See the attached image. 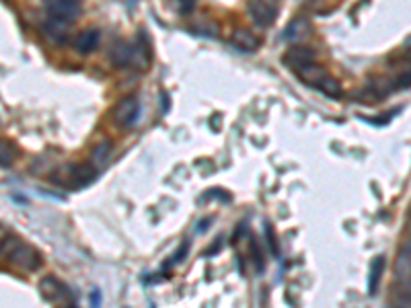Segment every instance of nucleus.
Returning <instances> with one entry per match:
<instances>
[{
    "label": "nucleus",
    "mask_w": 411,
    "mask_h": 308,
    "mask_svg": "<svg viewBox=\"0 0 411 308\" xmlns=\"http://www.w3.org/2000/svg\"><path fill=\"white\" fill-rule=\"evenodd\" d=\"M39 294L46 302L50 304H60V307H77V298L74 294L70 292V288L60 281L58 278H44L39 281Z\"/></svg>",
    "instance_id": "obj_1"
},
{
    "label": "nucleus",
    "mask_w": 411,
    "mask_h": 308,
    "mask_svg": "<svg viewBox=\"0 0 411 308\" xmlns=\"http://www.w3.org/2000/svg\"><path fill=\"white\" fill-rule=\"evenodd\" d=\"M8 259L15 267L23 269V272H37L44 263V257L37 249H33L31 245H23L13 241V249L8 251Z\"/></svg>",
    "instance_id": "obj_2"
},
{
    "label": "nucleus",
    "mask_w": 411,
    "mask_h": 308,
    "mask_svg": "<svg viewBox=\"0 0 411 308\" xmlns=\"http://www.w3.org/2000/svg\"><path fill=\"white\" fill-rule=\"evenodd\" d=\"M249 17L257 27H270L278 19V4L274 0H251L249 2Z\"/></svg>",
    "instance_id": "obj_3"
},
{
    "label": "nucleus",
    "mask_w": 411,
    "mask_h": 308,
    "mask_svg": "<svg viewBox=\"0 0 411 308\" xmlns=\"http://www.w3.org/2000/svg\"><path fill=\"white\" fill-rule=\"evenodd\" d=\"M138 113H140V103L134 95L124 97L115 109H113V121L117 123V128H132L136 123Z\"/></svg>",
    "instance_id": "obj_4"
},
{
    "label": "nucleus",
    "mask_w": 411,
    "mask_h": 308,
    "mask_svg": "<svg viewBox=\"0 0 411 308\" xmlns=\"http://www.w3.org/2000/svg\"><path fill=\"white\" fill-rule=\"evenodd\" d=\"M46 8L50 17L70 21V23L77 21L81 15V2H72V0H46Z\"/></svg>",
    "instance_id": "obj_5"
},
{
    "label": "nucleus",
    "mask_w": 411,
    "mask_h": 308,
    "mask_svg": "<svg viewBox=\"0 0 411 308\" xmlns=\"http://www.w3.org/2000/svg\"><path fill=\"white\" fill-rule=\"evenodd\" d=\"M44 33L46 37L56 43V46H64L70 35H72V27H70V21H62V19H54L50 17L46 23H44Z\"/></svg>",
    "instance_id": "obj_6"
},
{
    "label": "nucleus",
    "mask_w": 411,
    "mask_h": 308,
    "mask_svg": "<svg viewBox=\"0 0 411 308\" xmlns=\"http://www.w3.org/2000/svg\"><path fill=\"white\" fill-rule=\"evenodd\" d=\"M284 60H286V64H288L294 72H299V70L304 68V66H308V64L317 62V54H315L311 48L296 43L294 48H290V50L286 52Z\"/></svg>",
    "instance_id": "obj_7"
},
{
    "label": "nucleus",
    "mask_w": 411,
    "mask_h": 308,
    "mask_svg": "<svg viewBox=\"0 0 411 308\" xmlns=\"http://www.w3.org/2000/svg\"><path fill=\"white\" fill-rule=\"evenodd\" d=\"M99 41H101L99 29H84V31H81L77 35V39H74V50L79 54H84V56L86 54H93L99 48Z\"/></svg>",
    "instance_id": "obj_8"
},
{
    "label": "nucleus",
    "mask_w": 411,
    "mask_h": 308,
    "mask_svg": "<svg viewBox=\"0 0 411 308\" xmlns=\"http://www.w3.org/2000/svg\"><path fill=\"white\" fill-rule=\"evenodd\" d=\"M66 177H68V179H66V181H62V183H64V185H68V187L79 189V187L89 185V183L95 179V168L91 167V165H79V167L70 168Z\"/></svg>",
    "instance_id": "obj_9"
},
{
    "label": "nucleus",
    "mask_w": 411,
    "mask_h": 308,
    "mask_svg": "<svg viewBox=\"0 0 411 308\" xmlns=\"http://www.w3.org/2000/svg\"><path fill=\"white\" fill-rule=\"evenodd\" d=\"M230 41H233V46L239 48L241 52H255V50L259 48V37H257L253 31H249V29L243 27L233 31Z\"/></svg>",
    "instance_id": "obj_10"
},
{
    "label": "nucleus",
    "mask_w": 411,
    "mask_h": 308,
    "mask_svg": "<svg viewBox=\"0 0 411 308\" xmlns=\"http://www.w3.org/2000/svg\"><path fill=\"white\" fill-rule=\"evenodd\" d=\"M386 269V261H384L383 255H377L374 261L370 263V276H368V294L374 296L379 292V286L383 280V274Z\"/></svg>",
    "instance_id": "obj_11"
},
{
    "label": "nucleus",
    "mask_w": 411,
    "mask_h": 308,
    "mask_svg": "<svg viewBox=\"0 0 411 308\" xmlns=\"http://www.w3.org/2000/svg\"><path fill=\"white\" fill-rule=\"evenodd\" d=\"M111 62L117 68H130V64H132V46L126 43V41H117L111 48Z\"/></svg>",
    "instance_id": "obj_12"
},
{
    "label": "nucleus",
    "mask_w": 411,
    "mask_h": 308,
    "mask_svg": "<svg viewBox=\"0 0 411 308\" xmlns=\"http://www.w3.org/2000/svg\"><path fill=\"white\" fill-rule=\"evenodd\" d=\"M150 46L146 41H138L136 46H132V64L136 70H146L150 66Z\"/></svg>",
    "instance_id": "obj_13"
},
{
    "label": "nucleus",
    "mask_w": 411,
    "mask_h": 308,
    "mask_svg": "<svg viewBox=\"0 0 411 308\" xmlns=\"http://www.w3.org/2000/svg\"><path fill=\"white\" fill-rule=\"evenodd\" d=\"M311 35V27L304 19H294L286 29V39L290 43H302Z\"/></svg>",
    "instance_id": "obj_14"
},
{
    "label": "nucleus",
    "mask_w": 411,
    "mask_h": 308,
    "mask_svg": "<svg viewBox=\"0 0 411 308\" xmlns=\"http://www.w3.org/2000/svg\"><path fill=\"white\" fill-rule=\"evenodd\" d=\"M395 272H397V278L411 280V241H407L399 253L397 263H395Z\"/></svg>",
    "instance_id": "obj_15"
},
{
    "label": "nucleus",
    "mask_w": 411,
    "mask_h": 308,
    "mask_svg": "<svg viewBox=\"0 0 411 308\" xmlns=\"http://www.w3.org/2000/svg\"><path fill=\"white\" fill-rule=\"evenodd\" d=\"M17 159V146L11 140L0 138V167H11Z\"/></svg>",
    "instance_id": "obj_16"
},
{
    "label": "nucleus",
    "mask_w": 411,
    "mask_h": 308,
    "mask_svg": "<svg viewBox=\"0 0 411 308\" xmlns=\"http://www.w3.org/2000/svg\"><path fill=\"white\" fill-rule=\"evenodd\" d=\"M317 91H321V93H325L327 97H331V99H339L341 97V93H344V88H341V84L337 83L331 74H327L321 83H319V86H317Z\"/></svg>",
    "instance_id": "obj_17"
},
{
    "label": "nucleus",
    "mask_w": 411,
    "mask_h": 308,
    "mask_svg": "<svg viewBox=\"0 0 411 308\" xmlns=\"http://www.w3.org/2000/svg\"><path fill=\"white\" fill-rule=\"evenodd\" d=\"M110 154H111V144L110 140H103L99 142L95 148H93V154H91V159H93V163L95 165H105L107 161H110Z\"/></svg>",
    "instance_id": "obj_18"
},
{
    "label": "nucleus",
    "mask_w": 411,
    "mask_h": 308,
    "mask_svg": "<svg viewBox=\"0 0 411 308\" xmlns=\"http://www.w3.org/2000/svg\"><path fill=\"white\" fill-rule=\"evenodd\" d=\"M403 290L393 294V304H403V307H411V280H403Z\"/></svg>",
    "instance_id": "obj_19"
},
{
    "label": "nucleus",
    "mask_w": 411,
    "mask_h": 308,
    "mask_svg": "<svg viewBox=\"0 0 411 308\" xmlns=\"http://www.w3.org/2000/svg\"><path fill=\"white\" fill-rule=\"evenodd\" d=\"M185 251H188V243H185V245H183V247H181V249H179V253H177V255H175V259H173V261H171V263H179V261H181V259H183V255H185Z\"/></svg>",
    "instance_id": "obj_20"
},
{
    "label": "nucleus",
    "mask_w": 411,
    "mask_h": 308,
    "mask_svg": "<svg viewBox=\"0 0 411 308\" xmlns=\"http://www.w3.org/2000/svg\"><path fill=\"white\" fill-rule=\"evenodd\" d=\"M193 2H195V0H183V2H181V13H190L193 8Z\"/></svg>",
    "instance_id": "obj_21"
},
{
    "label": "nucleus",
    "mask_w": 411,
    "mask_h": 308,
    "mask_svg": "<svg viewBox=\"0 0 411 308\" xmlns=\"http://www.w3.org/2000/svg\"><path fill=\"white\" fill-rule=\"evenodd\" d=\"M4 245H6V234L2 232V228H0V253L4 249Z\"/></svg>",
    "instance_id": "obj_22"
},
{
    "label": "nucleus",
    "mask_w": 411,
    "mask_h": 308,
    "mask_svg": "<svg viewBox=\"0 0 411 308\" xmlns=\"http://www.w3.org/2000/svg\"><path fill=\"white\" fill-rule=\"evenodd\" d=\"M72 2H81V0H72Z\"/></svg>",
    "instance_id": "obj_23"
}]
</instances>
